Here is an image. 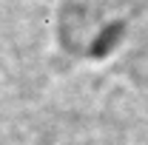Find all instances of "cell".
<instances>
[{
    "mask_svg": "<svg viewBox=\"0 0 148 145\" xmlns=\"http://www.w3.org/2000/svg\"><path fill=\"white\" fill-rule=\"evenodd\" d=\"M143 0H63V40H77L88 37L97 40V31H111L117 34L123 29V20L140 6Z\"/></svg>",
    "mask_w": 148,
    "mask_h": 145,
    "instance_id": "1",
    "label": "cell"
}]
</instances>
